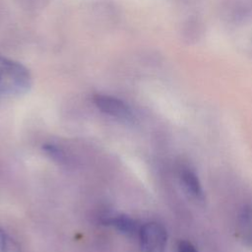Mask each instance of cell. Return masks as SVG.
<instances>
[{
	"mask_svg": "<svg viewBox=\"0 0 252 252\" xmlns=\"http://www.w3.org/2000/svg\"><path fill=\"white\" fill-rule=\"evenodd\" d=\"M32 85L30 70L22 63L0 53V95L21 96L31 90Z\"/></svg>",
	"mask_w": 252,
	"mask_h": 252,
	"instance_id": "6da1fadb",
	"label": "cell"
},
{
	"mask_svg": "<svg viewBox=\"0 0 252 252\" xmlns=\"http://www.w3.org/2000/svg\"><path fill=\"white\" fill-rule=\"evenodd\" d=\"M138 239L142 252H164L167 232L161 223L149 221L141 225Z\"/></svg>",
	"mask_w": 252,
	"mask_h": 252,
	"instance_id": "7a4b0ae2",
	"label": "cell"
},
{
	"mask_svg": "<svg viewBox=\"0 0 252 252\" xmlns=\"http://www.w3.org/2000/svg\"><path fill=\"white\" fill-rule=\"evenodd\" d=\"M95 106L104 114L121 121H132L134 113L131 107L122 99L104 94H95L93 97Z\"/></svg>",
	"mask_w": 252,
	"mask_h": 252,
	"instance_id": "3957f363",
	"label": "cell"
},
{
	"mask_svg": "<svg viewBox=\"0 0 252 252\" xmlns=\"http://www.w3.org/2000/svg\"><path fill=\"white\" fill-rule=\"evenodd\" d=\"M102 223L114 227L116 230L128 236H137L141 225L131 217L123 214H107L101 219Z\"/></svg>",
	"mask_w": 252,
	"mask_h": 252,
	"instance_id": "277c9868",
	"label": "cell"
},
{
	"mask_svg": "<svg viewBox=\"0 0 252 252\" xmlns=\"http://www.w3.org/2000/svg\"><path fill=\"white\" fill-rule=\"evenodd\" d=\"M236 232L244 244L252 246V204H247L240 210L237 217Z\"/></svg>",
	"mask_w": 252,
	"mask_h": 252,
	"instance_id": "5b68a950",
	"label": "cell"
},
{
	"mask_svg": "<svg viewBox=\"0 0 252 252\" xmlns=\"http://www.w3.org/2000/svg\"><path fill=\"white\" fill-rule=\"evenodd\" d=\"M180 178L184 188L193 198L198 201L204 200V191L202 188V184L198 176L192 169L188 167H182L180 170Z\"/></svg>",
	"mask_w": 252,
	"mask_h": 252,
	"instance_id": "8992f818",
	"label": "cell"
},
{
	"mask_svg": "<svg viewBox=\"0 0 252 252\" xmlns=\"http://www.w3.org/2000/svg\"><path fill=\"white\" fill-rule=\"evenodd\" d=\"M43 151L52 159H54L60 163L67 162V156H66L65 152L59 146L54 145V144H46L43 146Z\"/></svg>",
	"mask_w": 252,
	"mask_h": 252,
	"instance_id": "52a82bcc",
	"label": "cell"
},
{
	"mask_svg": "<svg viewBox=\"0 0 252 252\" xmlns=\"http://www.w3.org/2000/svg\"><path fill=\"white\" fill-rule=\"evenodd\" d=\"M7 234L0 228V252H10L11 244Z\"/></svg>",
	"mask_w": 252,
	"mask_h": 252,
	"instance_id": "ba28073f",
	"label": "cell"
},
{
	"mask_svg": "<svg viewBox=\"0 0 252 252\" xmlns=\"http://www.w3.org/2000/svg\"><path fill=\"white\" fill-rule=\"evenodd\" d=\"M177 252H198V250L191 242L182 240L177 245Z\"/></svg>",
	"mask_w": 252,
	"mask_h": 252,
	"instance_id": "9c48e42d",
	"label": "cell"
}]
</instances>
